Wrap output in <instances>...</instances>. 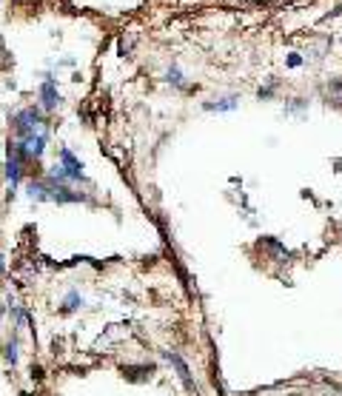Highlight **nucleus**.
<instances>
[{"label":"nucleus","mask_w":342,"mask_h":396,"mask_svg":"<svg viewBox=\"0 0 342 396\" xmlns=\"http://www.w3.org/2000/svg\"><path fill=\"white\" fill-rule=\"evenodd\" d=\"M23 165H26V160H23V151H21L18 140H15V143L9 140V145H6V182H9L12 191H15V188L21 185V180H23Z\"/></svg>","instance_id":"obj_2"},{"label":"nucleus","mask_w":342,"mask_h":396,"mask_svg":"<svg viewBox=\"0 0 342 396\" xmlns=\"http://www.w3.org/2000/svg\"><path fill=\"white\" fill-rule=\"evenodd\" d=\"M168 80H171V83H177V86L183 83V77H180V72H177V69H171V72H168Z\"/></svg>","instance_id":"obj_8"},{"label":"nucleus","mask_w":342,"mask_h":396,"mask_svg":"<svg viewBox=\"0 0 342 396\" xmlns=\"http://www.w3.org/2000/svg\"><path fill=\"white\" fill-rule=\"evenodd\" d=\"M12 128L18 134V140L23 137H32V134H49V123L46 117L40 114V109H21L15 117H12Z\"/></svg>","instance_id":"obj_1"},{"label":"nucleus","mask_w":342,"mask_h":396,"mask_svg":"<svg viewBox=\"0 0 342 396\" xmlns=\"http://www.w3.org/2000/svg\"><path fill=\"white\" fill-rule=\"evenodd\" d=\"M162 356H165V359H168L171 365H175V368H177V376L183 379V385H186V387H189L192 393H197V385H194V379H192V370H189V365H186V359H183L180 353H175V351H165Z\"/></svg>","instance_id":"obj_3"},{"label":"nucleus","mask_w":342,"mask_h":396,"mask_svg":"<svg viewBox=\"0 0 342 396\" xmlns=\"http://www.w3.org/2000/svg\"><path fill=\"white\" fill-rule=\"evenodd\" d=\"M80 305H83V297L77 291H69L66 299H63V311H77Z\"/></svg>","instance_id":"obj_6"},{"label":"nucleus","mask_w":342,"mask_h":396,"mask_svg":"<svg viewBox=\"0 0 342 396\" xmlns=\"http://www.w3.org/2000/svg\"><path fill=\"white\" fill-rule=\"evenodd\" d=\"M57 106H60V92H57L55 80L49 77V80L40 86V109H43V111H55Z\"/></svg>","instance_id":"obj_4"},{"label":"nucleus","mask_w":342,"mask_h":396,"mask_svg":"<svg viewBox=\"0 0 342 396\" xmlns=\"http://www.w3.org/2000/svg\"><path fill=\"white\" fill-rule=\"evenodd\" d=\"M237 97H223V100H217V103H206V109L209 111H231V109H237Z\"/></svg>","instance_id":"obj_5"},{"label":"nucleus","mask_w":342,"mask_h":396,"mask_svg":"<svg viewBox=\"0 0 342 396\" xmlns=\"http://www.w3.org/2000/svg\"><path fill=\"white\" fill-rule=\"evenodd\" d=\"M6 362L15 368L18 365V339H9L6 342Z\"/></svg>","instance_id":"obj_7"},{"label":"nucleus","mask_w":342,"mask_h":396,"mask_svg":"<svg viewBox=\"0 0 342 396\" xmlns=\"http://www.w3.org/2000/svg\"><path fill=\"white\" fill-rule=\"evenodd\" d=\"M0 271H4V260H0Z\"/></svg>","instance_id":"obj_9"}]
</instances>
